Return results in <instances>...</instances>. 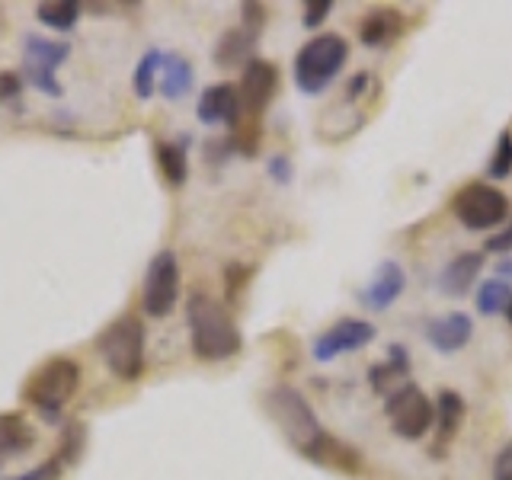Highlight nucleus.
I'll return each mask as SVG.
<instances>
[{
    "label": "nucleus",
    "instance_id": "1",
    "mask_svg": "<svg viewBox=\"0 0 512 480\" xmlns=\"http://www.w3.org/2000/svg\"><path fill=\"white\" fill-rule=\"evenodd\" d=\"M263 407L269 413V420L279 426L285 442L295 448L301 458H308L317 468H327L346 477L362 474V455L356 445H349L343 439H336L333 432L320 426L317 413L304 400L292 384H276L263 397Z\"/></svg>",
    "mask_w": 512,
    "mask_h": 480
},
{
    "label": "nucleus",
    "instance_id": "2",
    "mask_svg": "<svg viewBox=\"0 0 512 480\" xmlns=\"http://www.w3.org/2000/svg\"><path fill=\"white\" fill-rule=\"evenodd\" d=\"M186 320H189V343L192 356L199 362H224L240 352L244 336L234 324L231 311L212 295L196 292L186 304Z\"/></svg>",
    "mask_w": 512,
    "mask_h": 480
},
{
    "label": "nucleus",
    "instance_id": "3",
    "mask_svg": "<svg viewBox=\"0 0 512 480\" xmlns=\"http://www.w3.org/2000/svg\"><path fill=\"white\" fill-rule=\"evenodd\" d=\"M349 61V42L340 32H320L308 39L295 55V84L301 93L317 96L324 93L336 77H340L343 64Z\"/></svg>",
    "mask_w": 512,
    "mask_h": 480
},
{
    "label": "nucleus",
    "instance_id": "4",
    "mask_svg": "<svg viewBox=\"0 0 512 480\" xmlns=\"http://www.w3.org/2000/svg\"><path fill=\"white\" fill-rule=\"evenodd\" d=\"M77 388H80V365L68 356H52L26 378L23 397L48 423H55L58 413L68 407V400L77 394Z\"/></svg>",
    "mask_w": 512,
    "mask_h": 480
},
{
    "label": "nucleus",
    "instance_id": "5",
    "mask_svg": "<svg viewBox=\"0 0 512 480\" xmlns=\"http://www.w3.org/2000/svg\"><path fill=\"white\" fill-rule=\"evenodd\" d=\"M96 352L109 365V372L122 381H138L144 375V327L141 320L125 314L116 317L96 336Z\"/></svg>",
    "mask_w": 512,
    "mask_h": 480
},
{
    "label": "nucleus",
    "instance_id": "6",
    "mask_svg": "<svg viewBox=\"0 0 512 480\" xmlns=\"http://www.w3.org/2000/svg\"><path fill=\"white\" fill-rule=\"evenodd\" d=\"M384 413L391 420V432L407 442H420L436 426V404L426 397L420 384L407 381L404 388L384 397Z\"/></svg>",
    "mask_w": 512,
    "mask_h": 480
},
{
    "label": "nucleus",
    "instance_id": "7",
    "mask_svg": "<svg viewBox=\"0 0 512 480\" xmlns=\"http://www.w3.org/2000/svg\"><path fill=\"white\" fill-rule=\"evenodd\" d=\"M452 212L468 231H490L509 218V199L490 183H468L455 192Z\"/></svg>",
    "mask_w": 512,
    "mask_h": 480
},
{
    "label": "nucleus",
    "instance_id": "8",
    "mask_svg": "<svg viewBox=\"0 0 512 480\" xmlns=\"http://www.w3.org/2000/svg\"><path fill=\"white\" fill-rule=\"evenodd\" d=\"M180 301V260L173 250H157L144 272L141 304L148 317H167Z\"/></svg>",
    "mask_w": 512,
    "mask_h": 480
},
{
    "label": "nucleus",
    "instance_id": "9",
    "mask_svg": "<svg viewBox=\"0 0 512 480\" xmlns=\"http://www.w3.org/2000/svg\"><path fill=\"white\" fill-rule=\"evenodd\" d=\"M71 55V45L64 39H42V36H26L23 42V74L36 90L45 96H61V84L55 71L61 68Z\"/></svg>",
    "mask_w": 512,
    "mask_h": 480
},
{
    "label": "nucleus",
    "instance_id": "10",
    "mask_svg": "<svg viewBox=\"0 0 512 480\" xmlns=\"http://www.w3.org/2000/svg\"><path fill=\"white\" fill-rule=\"evenodd\" d=\"M378 336L375 324H368V320H359V317H343L336 320L333 327H327L324 333L317 336L314 346H311V356L314 362L327 365L333 359L346 356V352H359L365 349Z\"/></svg>",
    "mask_w": 512,
    "mask_h": 480
},
{
    "label": "nucleus",
    "instance_id": "11",
    "mask_svg": "<svg viewBox=\"0 0 512 480\" xmlns=\"http://www.w3.org/2000/svg\"><path fill=\"white\" fill-rule=\"evenodd\" d=\"M279 90V68L272 61L263 58H250V64L240 74V116L247 119H263L266 106L272 103V96Z\"/></svg>",
    "mask_w": 512,
    "mask_h": 480
},
{
    "label": "nucleus",
    "instance_id": "12",
    "mask_svg": "<svg viewBox=\"0 0 512 480\" xmlns=\"http://www.w3.org/2000/svg\"><path fill=\"white\" fill-rule=\"evenodd\" d=\"M404 288H407V269L397 260H381L372 272V279H368V285L359 292V301L368 311L381 314L394 308L397 298L404 295Z\"/></svg>",
    "mask_w": 512,
    "mask_h": 480
},
{
    "label": "nucleus",
    "instance_id": "13",
    "mask_svg": "<svg viewBox=\"0 0 512 480\" xmlns=\"http://www.w3.org/2000/svg\"><path fill=\"white\" fill-rule=\"evenodd\" d=\"M464 416H468V404L458 391H439L436 397V439H432V458H445L452 442L458 439V432L464 426Z\"/></svg>",
    "mask_w": 512,
    "mask_h": 480
},
{
    "label": "nucleus",
    "instance_id": "14",
    "mask_svg": "<svg viewBox=\"0 0 512 480\" xmlns=\"http://www.w3.org/2000/svg\"><path fill=\"white\" fill-rule=\"evenodd\" d=\"M474 336V320L464 314V311H455V314H442L436 320H429L426 324V340L436 352H461L464 346L471 343Z\"/></svg>",
    "mask_w": 512,
    "mask_h": 480
},
{
    "label": "nucleus",
    "instance_id": "15",
    "mask_svg": "<svg viewBox=\"0 0 512 480\" xmlns=\"http://www.w3.org/2000/svg\"><path fill=\"white\" fill-rule=\"evenodd\" d=\"M410 368H413V359H410L407 346L391 343L388 346V359L368 368V388H372L375 394H381V397H388V394H394L397 388H404V384L410 381Z\"/></svg>",
    "mask_w": 512,
    "mask_h": 480
},
{
    "label": "nucleus",
    "instance_id": "16",
    "mask_svg": "<svg viewBox=\"0 0 512 480\" xmlns=\"http://www.w3.org/2000/svg\"><path fill=\"white\" fill-rule=\"evenodd\" d=\"M196 116L205 125H234L240 119V93L237 84H215L202 90L199 96V106H196Z\"/></svg>",
    "mask_w": 512,
    "mask_h": 480
},
{
    "label": "nucleus",
    "instance_id": "17",
    "mask_svg": "<svg viewBox=\"0 0 512 480\" xmlns=\"http://www.w3.org/2000/svg\"><path fill=\"white\" fill-rule=\"evenodd\" d=\"M404 36V13L394 7H372L359 23V39L365 48H388Z\"/></svg>",
    "mask_w": 512,
    "mask_h": 480
},
{
    "label": "nucleus",
    "instance_id": "18",
    "mask_svg": "<svg viewBox=\"0 0 512 480\" xmlns=\"http://www.w3.org/2000/svg\"><path fill=\"white\" fill-rule=\"evenodd\" d=\"M480 269H484V253L480 250H464L458 253L452 263H445V269L439 272V292L448 298H461L471 292V285L477 282Z\"/></svg>",
    "mask_w": 512,
    "mask_h": 480
},
{
    "label": "nucleus",
    "instance_id": "19",
    "mask_svg": "<svg viewBox=\"0 0 512 480\" xmlns=\"http://www.w3.org/2000/svg\"><path fill=\"white\" fill-rule=\"evenodd\" d=\"M32 445H36V432H32L26 416L20 413L0 416V464L26 455Z\"/></svg>",
    "mask_w": 512,
    "mask_h": 480
},
{
    "label": "nucleus",
    "instance_id": "20",
    "mask_svg": "<svg viewBox=\"0 0 512 480\" xmlns=\"http://www.w3.org/2000/svg\"><path fill=\"white\" fill-rule=\"evenodd\" d=\"M192 80H196V74H192V64L183 55L167 52L160 58V93H164L167 100L186 96L192 90Z\"/></svg>",
    "mask_w": 512,
    "mask_h": 480
},
{
    "label": "nucleus",
    "instance_id": "21",
    "mask_svg": "<svg viewBox=\"0 0 512 480\" xmlns=\"http://www.w3.org/2000/svg\"><path fill=\"white\" fill-rule=\"evenodd\" d=\"M253 45H256V36H250V32L244 26L237 29H228L224 36L218 39V48H215V61L218 68H237V64H250V55H253Z\"/></svg>",
    "mask_w": 512,
    "mask_h": 480
},
{
    "label": "nucleus",
    "instance_id": "22",
    "mask_svg": "<svg viewBox=\"0 0 512 480\" xmlns=\"http://www.w3.org/2000/svg\"><path fill=\"white\" fill-rule=\"evenodd\" d=\"M154 160L157 170L164 176V183L180 189L189 176V164H186V144H173V141H157L154 144Z\"/></svg>",
    "mask_w": 512,
    "mask_h": 480
},
{
    "label": "nucleus",
    "instance_id": "23",
    "mask_svg": "<svg viewBox=\"0 0 512 480\" xmlns=\"http://www.w3.org/2000/svg\"><path fill=\"white\" fill-rule=\"evenodd\" d=\"M509 301H512V285L503 282V279H484L477 285V295H474V304H477V311L484 314V317H496V314H506L509 308Z\"/></svg>",
    "mask_w": 512,
    "mask_h": 480
},
{
    "label": "nucleus",
    "instance_id": "24",
    "mask_svg": "<svg viewBox=\"0 0 512 480\" xmlns=\"http://www.w3.org/2000/svg\"><path fill=\"white\" fill-rule=\"evenodd\" d=\"M36 16L42 26L55 29V32H68L80 20V4L77 0H45V4L36 7Z\"/></svg>",
    "mask_w": 512,
    "mask_h": 480
},
{
    "label": "nucleus",
    "instance_id": "25",
    "mask_svg": "<svg viewBox=\"0 0 512 480\" xmlns=\"http://www.w3.org/2000/svg\"><path fill=\"white\" fill-rule=\"evenodd\" d=\"M160 58H164V52H157V48H151V52H144V55H141V61L135 64L132 87H135V96H138V100H151V93L157 90Z\"/></svg>",
    "mask_w": 512,
    "mask_h": 480
},
{
    "label": "nucleus",
    "instance_id": "26",
    "mask_svg": "<svg viewBox=\"0 0 512 480\" xmlns=\"http://www.w3.org/2000/svg\"><path fill=\"white\" fill-rule=\"evenodd\" d=\"M84 445H87V429L84 423L68 420L61 429V448H58V458L61 464H77L80 455H84Z\"/></svg>",
    "mask_w": 512,
    "mask_h": 480
},
{
    "label": "nucleus",
    "instance_id": "27",
    "mask_svg": "<svg viewBox=\"0 0 512 480\" xmlns=\"http://www.w3.org/2000/svg\"><path fill=\"white\" fill-rule=\"evenodd\" d=\"M509 173H512V135L503 132L500 138H496V151L487 164V176L490 180H506Z\"/></svg>",
    "mask_w": 512,
    "mask_h": 480
},
{
    "label": "nucleus",
    "instance_id": "28",
    "mask_svg": "<svg viewBox=\"0 0 512 480\" xmlns=\"http://www.w3.org/2000/svg\"><path fill=\"white\" fill-rule=\"evenodd\" d=\"M253 269L250 266H240V263H231L228 269H224V295H228V301H237L240 292H244V285L250 282Z\"/></svg>",
    "mask_w": 512,
    "mask_h": 480
},
{
    "label": "nucleus",
    "instance_id": "29",
    "mask_svg": "<svg viewBox=\"0 0 512 480\" xmlns=\"http://www.w3.org/2000/svg\"><path fill=\"white\" fill-rule=\"evenodd\" d=\"M61 458L55 455V458H48V461H42L39 468H32V471H23V474H13V477H7V480H58L61 477Z\"/></svg>",
    "mask_w": 512,
    "mask_h": 480
},
{
    "label": "nucleus",
    "instance_id": "30",
    "mask_svg": "<svg viewBox=\"0 0 512 480\" xmlns=\"http://www.w3.org/2000/svg\"><path fill=\"white\" fill-rule=\"evenodd\" d=\"M330 10H333V0H311V4H304V16H301L304 29L324 26V20L330 16Z\"/></svg>",
    "mask_w": 512,
    "mask_h": 480
},
{
    "label": "nucleus",
    "instance_id": "31",
    "mask_svg": "<svg viewBox=\"0 0 512 480\" xmlns=\"http://www.w3.org/2000/svg\"><path fill=\"white\" fill-rule=\"evenodd\" d=\"M240 13H244V29L250 32V36H260L263 26H266V7L263 4H244Z\"/></svg>",
    "mask_w": 512,
    "mask_h": 480
},
{
    "label": "nucleus",
    "instance_id": "32",
    "mask_svg": "<svg viewBox=\"0 0 512 480\" xmlns=\"http://www.w3.org/2000/svg\"><path fill=\"white\" fill-rule=\"evenodd\" d=\"M269 176L276 180L279 186H288L292 183V176H295V170H292V160H288L285 154H276L269 160Z\"/></svg>",
    "mask_w": 512,
    "mask_h": 480
},
{
    "label": "nucleus",
    "instance_id": "33",
    "mask_svg": "<svg viewBox=\"0 0 512 480\" xmlns=\"http://www.w3.org/2000/svg\"><path fill=\"white\" fill-rule=\"evenodd\" d=\"M23 90V77L16 74V71H0V103H7V100H16Z\"/></svg>",
    "mask_w": 512,
    "mask_h": 480
},
{
    "label": "nucleus",
    "instance_id": "34",
    "mask_svg": "<svg viewBox=\"0 0 512 480\" xmlns=\"http://www.w3.org/2000/svg\"><path fill=\"white\" fill-rule=\"evenodd\" d=\"M493 480H512V442L493 461Z\"/></svg>",
    "mask_w": 512,
    "mask_h": 480
},
{
    "label": "nucleus",
    "instance_id": "35",
    "mask_svg": "<svg viewBox=\"0 0 512 480\" xmlns=\"http://www.w3.org/2000/svg\"><path fill=\"white\" fill-rule=\"evenodd\" d=\"M487 253H512V221L506 224V228L500 231V234H493L490 240H487Z\"/></svg>",
    "mask_w": 512,
    "mask_h": 480
},
{
    "label": "nucleus",
    "instance_id": "36",
    "mask_svg": "<svg viewBox=\"0 0 512 480\" xmlns=\"http://www.w3.org/2000/svg\"><path fill=\"white\" fill-rule=\"evenodd\" d=\"M368 87H372V74H356V77H352L349 80V87H346V96H349V100H359V96H365V90Z\"/></svg>",
    "mask_w": 512,
    "mask_h": 480
},
{
    "label": "nucleus",
    "instance_id": "37",
    "mask_svg": "<svg viewBox=\"0 0 512 480\" xmlns=\"http://www.w3.org/2000/svg\"><path fill=\"white\" fill-rule=\"evenodd\" d=\"M496 279H503V282L512 285V260H509V256H506V260H500V266H496Z\"/></svg>",
    "mask_w": 512,
    "mask_h": 480
}]
</instances>
